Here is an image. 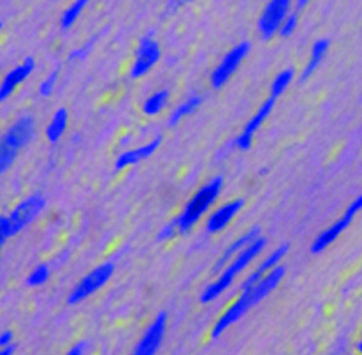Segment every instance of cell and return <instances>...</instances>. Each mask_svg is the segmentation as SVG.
Returning a JSON list of instances; mask_svg holds the SVG:
<instances>
[{
	"label": "cell",
	"instance_id": "14",
	"mask_svg": "<svg viewBox=\"0 0 362 355\" xmlns=\"http://www.w3.org/2000/svg\"><path fill=\"white\" fill-rule=\"evenodd\" d=\"M288 249H289L288 243H284L279 248H277L243 282H241L240 291H248L253 289L265 275H267L270 271H272L275 267H278V263H281V259L286 255Z\"/></svg>",
	"mask_w": 362,
	"mask_h": 355
},
{
	"label": "cell",
	"instance_id": "21",
	"mask_svg": "<svg viewBox=\"0 0 362 355\" xmlns=\"http://www.w3.org/2000/svg\"><path fill=\"white\" fill-rule=\"evenodd\" d=\"M169 101V90L166 89H162V90H157L156 93L150 95V97L146 100V102H144L143 105V111L146 115H157L167 104Z\"/></svg>",
	"mask_w": 362,
	"mask_h": 355
},
{
	"label": "cell",
	"instance_id": "25",
	"mask_svg": "<svg viewBox=\"0 0 362 355\" xmlns=\"http://www.w3.org/2000/svg\"><path fill=\"white\" fill-rule=\"evenodd\" d=\"M57 80H59V68H56L53 73H50L42 80V83L40 86V95H41V97H44V98L50 97V95L54 90V88H56V85H57Z\"/></svg>",
	"mask_w": 362,
	"mask_h": 355
},
{
	"label": "cell",
	"instance_id": "3",
	"mask_svg": "<svg viewBox=\"0 0 362 355\" xmlns=\"http://www.w3.org/2000/svg\"><path fill=\"white\" fill-rule=\"evenodd\" d=\"M222 188L223 178L217 176L195 193V195L185 205L182 215L175 219L179 233H186L194 227V224L205 215L208 208L215 203V200L219 198Z\"/></svg>",
	"mask_w": 362,
	"mask_h": 355
},
{
	"label": "cell",
	"instance_id": "12",
	"mask_svg": "<svg viewBox=\"0 0 362 355\" xmlns=\"http://www.w3.org/2000/svg\"><path fill=\"white\" fill-rule=\"evenodd\" d=\"M274 105H275V98L270 97L267 101H265L260 108L256 111V114L251 118V121L245 126L243 131H241V134L237 137L236 140V146L240 149V150H249L251 146H252V138H253V134L260 128V126L263 124V121L267 120V118L270 116V114L272 112L274 109Z\"/></svg>",
	"mask_w": 362,
	"mask_h": 355
},
{
	"label": "cell",
	"instance_id": "16",
	"mask_svg": "<svg viewBox=\"0 0 362 355\" xmlns=\"http://www.w3.org/2000/svg\"><path fill=\"white\" fill-rule=\"evenodd\" d=\"M160 143H162V137L157 136V137H155L152 141H149L147 145L140 146V148L133 149V150L124 152L123 155H121V156L116 159V162H115V169H116V171L126 169V168H128V167H133V164L140 163L141 160L149 159V157L159 149Z\"/></svg>",
	"mask_w": 362,
	"mask_h": 355
},
{
	"label": "cell",
	"instance_id": "20",
	"mask_svg": "<svg viewBox=\"0 0 362 355\" xmlns=\"http://www.w3.org/2000/svg\"><path fill=\"white\" fill-rule=\"evenodd\" d=\"M203 102V98L198 97V95H194V97H191L189 100H186L183 104H181L172 114H171V118H169V126L171 127H175L182 118L191 115L192 112H195L200 105Z\"/></svg>",
	"mask_w": 362,
	"mask_h": 355
},
{
	"label": "cell",
	"instance_id": "23",
	"mask_svg": "<svg viewBox=\"0 0 362 355\" xmlns=\"http://www.w3.org/2000/svg\"><path fill=\"white\" fill-rule=\"evenodd\" d=\"M89 4V0H75V4L71 5L63 15V19H61V27L64 30L70 28L73 23L76 22V19L80 16L82 11L86 8V5Z\"/></svg>",
	"mask_w": 362,
	"mask_h": 355
},
{
	"label": "cell",
	"instance_id": "4",
	"mask_svg": "<svg viewBox=\"0 0 362 355\" xmlns=\"http://www.w3.org/2000/svg\"><path fill=\"white\" fill-rule=\"evenodd\" d=\"M32 134L34 120L31 116L20 118L6 131L0 140V174L11 168L20 149L30 143Z\"/></svg>",
	"mask_w": 362,
	"mask_h": 355
},
{
	"label": "cell",
	"instance_id": "32",
	"mask_svg": "<svg viewBox=\"0 0 362 355\" xmlns=\"http://www.w3.org/2000/svg\"><path fill=\"white\" fill-rule=\"evenodd\" d=\"M13 352H15V347L13 345L0 348V355H13Z\"/></svg>",
	"mask_w": 362,
	"mask_h": 355
},
{
	"label": "cell",
	"instance_id": "6",
	"mask_svg": "<svg viewBox=\"0 0 362 355\" xmlns=\"http://www.w3.org/2000/svg\"><path fill=\"white\" fill-rule=\"evenodd\" d=\"M45 207V198L40 194L31 195L30 198L23 200L16 205V208L11 212V216L8 217L9 220V234L15 236L20 230L30 226L40 212Z\"/></svg>",
	"mask_w": 362,
	"mask_h": 355
},
{
	"label": "cell",
	"instance_id": "24",
	"mask_svg": "<svg viewBox=\"0 0 362 355\" xmlns=\"http://www.w3.org/2000/svg\"><path fill=\"white\" fill-rule=\"evenodd\" d=\"M48 278H50V268L42 264L31 271L27 282L30 287H40V286H42V284L47 282Z\"/></svg>",
	"mask_w": 362,
	"mask_h": 355
},
{
	"label": "cell",
	"instance_id": "35",
	"mask_svg": "<svg viewBox=\"0 0 362 355\" xmlns=\"http://www.w3.org/2000/svg\"><path fill=\"white\" fill-rule=\"evenodd\" d=\"M0 30H2V23H0Z\"/></svg>",
	"mask_w": 362,
	"mask_h": 355
},
{
	"label": "cell",
	"instance_id": "34",
	"mask_svg": "<svg viewBox=\"0 0 362 355\" xmlns=\"http://www.w3.org/2000/svg\"><path fill=\"white\" fill-rule=\"evenodd\" d=\"M358 351H359V354H362V341L358 344Z\"/></svg>",
	"mask_w": 362,
	"mask_h": 355
},
{
	"label": "cell",
	"instance_id": "19",
	"mask_svg": "<svg viewBox=\"0 0 362 355\" xmlns=\"http://www.w3.org/2000/svg\"><path fill=\"white\" fill-rule=\"evenodd\" d=\"M67 123H68V112H67V109L60 108L54 114L52 123L48 124V127L45 130L47 138L50 140L52 143H57L67 128Z\"/></svg>",
	"mask_w": 362,
	"mask_h": 355
},
{
	"label": "cell",
	"instance_id": "26",
	"mask_svg": "<svg viewBox=\"0 0 362 355\" xmlns=\"http://www.w3.org/2000/svg\"><path fill=\"white\" fill-rule=\"evenodd\" d=\"M297 23H298V18H297V13H293V15H288L286 19L282 22V25L279 28V35L286 38L289 35H293V32L296 31L297 28Z\"/></svg>",
	"mask_w": 362,
	"mask_h": 355
},
{
	"label": "cell",
	"instance_id": "18",
	"mask_svg": "<svg viewBox=\"0 0 362 355\" xmlns=\"http://www.w3.org/2000/svg\"><path fill=\"white\" fill-rule=\"evenodd\" d=\"M329 40L326 38H322V40H318L315 44H313V49H311V54H310V59H308V63L304 68V72L301 73V78H300V82H306L313 73L316 72V68L319 67V64L322 63L325 54L327 53L329 50Z\"/></svg>",
	"mask_w": 362,
	"mask_h": 355
},
{
	"label": "cell",
	"instance_id": "7",
	"mask_svg": "<svg viewBox=\"0 0 362 355\" xmlns=\"http://www.w3.org/2000/svg\"><path fill=\"white\" fill-rule=\"evenodd\" d=\"M361 210H362V195H359L358 198H355L351 203V205L345 211V215L339 220H337L336 223H333L329 229H326L322 234L318 236L316 241L313 242L311 252L313 253H320L329 245H332L346 230V227L351 224V222L356 216V212H359Z\"/></svg>",
	"mask_w": 362,
	"mask_h": 355
},
{
	"label": "cell",
	"instance_id": "5",
	"mask_svg": "<svg viewBox=\"0 0 362 355\" xmlns=\"http://www.w3.org/2000/svg\"><path fill=\"white\" fill-rule=\"evenodd\" d=\"M112 274H114V264L111 263H105L98 268L90 271L80 282H78V286L73 289V291L68 294V299H67L68 304H78L86 300L93 293L101 290L111 279Z\"/></svg>",
	"mask_w": 362,
	"mask_h": 355
},
{
	"label": "cell",
	"instance_id": "15",
	"mask_svg": "<svg viewBox=\"0 0 362 355\" xmlns=\"http://www.w3.org/2000/svg\"><path fill=\"white\" fill-rule=\"evenodd\" d=\"M243 200H233L219 210H215L207 220V231L208 233H219L234 219L237 212L243 208Z\"/></svg>",
	"mask_w": 362,
	"mask_h": 355
},
{
	"label": "cell",
	"instance_id": "33",
	"mask_svg": "<svg viewBox=\"0 0 362 355\" xmlns=\"http://www.w3.org/2000/svg\"><path fill=\"white\" fill-rule=\"evenodd\" d=\"M308 2H310V0H297V11L304 9L308 5Z\"/></svg>",
	"mask_w": 362,
	"mask_h": 355
},
{
	"label": "cell",
	"instance_id": "1",
	"mask_svg": "<svg viewBox=\"0 0 362 355\" xmlns=\"http://www.w3.org/2000/svg\"><path fill=\"white\" fill-rule=\"evenodd\" d=\"M284 274H285V268L278 265L272 271H270L267 275H265L253 289H251L248 291H241L237 301L233 303L226 311V313L223 316H220V319L217 320V323L214 325L212 338H219L229 326L236 323L251 309L252 306L258 304L270 293H272L277 289L279 281L284 278Z\"/></svg>",
	"mask_w": 362,
	"mask_h": 355
},
{
	"label": "cell",
	"instance_id": "10",
	"mask_svg": "<svg viewBox=\"0 0 362 355\" xmlns=\"http://www.w3.org/2000/svg\"><path fill=\"white\" fill-rule=\"evenodd\" d=\"M166 320H167L166 312H160L155 318L152 325L147 327L146 332H144V335L140 339V342L137 344L133 355H156V352L159 351L162 341L164 338Z\"/></svg>",
	"mask_w": 362,
	"mask_h": 355
},
{
	"label": "cell",
	"instance_id": "28",
	"mask_svg": "<svg viewBox=\"0 0 362 355\" xmlns=\"http://www.w3.org/2000/svg\"><path fill=\"white\" fill-rule=\"evenodd\" d=\"M8 238H11V234H9V220H8V217L0 216V248L4 246V243L6 242Z\"/></svg>",
	"mask_w": 362,
	"mask_h": 355
},
{
	"label": "cell",
	"instance_id": "22",
	"mask_svg": "<svg viewBox=\"0 0 362 355\" xmlns=\"http://www.w3.org/2000/svg\"><path fill=\"white\" fill-rule=\"evenodd\" d=\"M294 78V70L293 68H285L282 72L274 79L272 86H271V97L272 98H278L286 90V88L289 86Z\"/></svg>",
	"mask_w": 362,
	"mask_h": 355
},
{
	"label": "cell",
	"instance_id": "8",
	"mask_svg": "<svg viewBox=\"0 0 362 355\" xmlns=\"http://www.w3.org/2000/svg\"><path fill=\"white\" fill-rule=\"evenodd\" d=\"M249 52H251V44L246 41L240 42L239 45L234 47V49H231L211 75L212 88L215 89L223 88L227 83V80L231 78V75L239 68L241 61H243L245 57L249 54Z\"/></svg>",
	"mask_w": 362,
	"mask_h": 355
},
{
	"label": "cell",
	"instance_id": "27",
	"mask_svg": "<svg viewBox=\"0 0 362 355\" xmlns=\"http://www.w3.org/2000/svg\"><path fill=\"white\" fill-rule=\"evenodd\" d=\"M178 231H179V230H178L176 220H174L172 223H169V224H166V226H163V227L160 229V231H159V234H157V239H159L160 242L167 241V239H172Z\"/></svg>",
	"mask_w": 362,
	"mask_h": 355
},
{
	"label": "cell",
	"instance_id": "29",
	"mask_svg": "<svg viewBox=\"0 0 362 355\" xmlns=\"http://www.w3.org/2000/svg\"><path fill=\"white\" fill-rule=\"evenodd\" d=\"M92 42L93 41H90V42H88V44H85L83 47H80V49H78V50H75L73 53H70V61H75V60H83L88 54H89V52H90V49H92Z\"/></svg>",
	"mask_w": 362,
	"mask_h": 355
},
{
	"label": "cell",
	"instance_id": "13",
	"mask_svg": "<svg viewBox=\"0 0 362 355\" xmlns=\"http://www.w3.org/2000/svg\"><path fill=\"white\" fill-rule=\"evenodd\" d=\"M34 67H35L34 59L28 57L25 59V61H22L19 66L11 70V72L5 76L2 85H0V104L6 101L13 93V90L31 76V73L34 72Z\"/></svg>",
	"mask_w": 362,
	"mask_h": 355
},
{
	"label": "cell",
	"instance_id": "11",
	"mask_svg": "<svg viewBox=\"0 0 362 355\" xmlns=\"http://www.w3.org/2000/svg\"><path fill=\"white\" fill-rule=\"evenodd\" d=\"M159 59H160L159 44L150 37H144L138 45L135 61L131 68V76L134 79H138L144 75H147L153 68V66L159 61Z\"/></svg>",
	"mask_w": 362,
	"mask_h": 355
},
{
	"label": "cell",
	"instance_id": "17",
	"mask_svg": "<svg viewBox=\"0 0 362 355\" xmlns=\"http://www.w3.org/2000/svg\"><path fill=\"white\" fill-rule=\"evenodd\" d=\"M259 234H260V229H259V227H253V229H251L248 233H245L243 236H240L239 239H236V241L226 249V252L222 255V258L219 259V261H217V264H215V267H214V271H215V272L222 271L223 267H224L229 261H231L234 253H239L241 249H245V248L249 246L252 242H255L258 238H260Z\"/></svg>",
	"mask_w": 362,
	"mask_h": 355
},
{
	"label": "cell",
	"instance_id": "9",
	"mask_svg": "<svg viewBox=\"0 0 362 355\" xmlns=\"http://www.w3.org/2000/svg\"><path fill=\"white\" fill-rule=\"evenodd\" d=\"M291 0H270L259 19V31L265 40H270L279 31L282 22L288 16Z\"/></svg>",
	"mask_w": 362,
	"mask_h": 355
},
{
	"label": "cell",
	"instance_id": "2",
	"mask_svg": "<svg viewBox=\"0 0 362 355\" xmlns=\"http://www.w3.org/2000/svg\"><path fill=\"white\" fill-rule=\"evenodd\" d=\"M265 243H267V241H265L263 238H258L249 246H246L245 249H241L239 252V255L231 259L230 265L224 271H222L220 277L217 278L214 282H211L210 286L204 290V293L201 294V303L207 304V303L214 301L215 299H219L231 286V282L234 281V278L241 271H243L253 261V259L260 253Z\"/></svg>",
	"mask_w": 362,
	"mask_h": 355
},
{
	"label": "cell",
	"instance_id": "31",
	"mask_svg": "<svg viewBox=\"0 0 362 355\" xmlns=\"http://www.w3.org/2000/svg\"><path fill=\"white\" fill-rule=\"evenodd\" d=\"M85 348H86V344L85 342H79L73 348H71L66 355H83Z\"/></svg>",
	"mask_w": 362,
	"mask_h": 355
},
{
	"label": "cell",
	"instance_id": "30",
	"mask_svg": "<svg viewBox=\"0 0 362 355\" xmlns=\"http://www.w3.org/2000/svg\"><path fill=\"white\" fill-rule=\"evenodd\" d=\"M12 339H13V334L11 330H5V332L0 334V348L12 345Z\"/></svg>",
	"mask_w": 362,
	"mask_h": 355
}]
</instances>
